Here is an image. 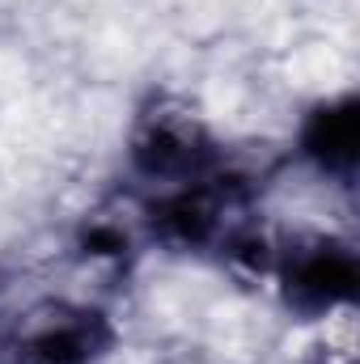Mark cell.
<instances>
[{"mask_svg":"<svg viewBox=\"0 0 360 364\" xmlns=\"http://www.w3.org/2000/svg\"><path fill=\"white\" fill-rule=\"evenodd\" d=\"M115 343L110 318L93 305L47 301L30 309L9 343L13 364H97Z\"/></svg>","mask_w":360,"mask_h":364,"instance_id":"cell-3","label":"cell"},{"mask_svg":"<svg viewBox=\"0 0 360 364\" xmlns=\"http://www.w3.org/2000/svg\"><path fill=\"white\" fill-rule=\"evenodd\" d=\"M77 250L90 263H127L136 250V225L115 216V212H97L81 225L77 233Z\"/></svg>","mask_w":360,"mask_h":364,"instance_id":"cell-6","label":"cell"},{"mask_svg":"<svg viewBox=\"0 0 360 364\" xmlns=\"http://www.w3.org/2000/svg\"><path fill=\"white\" fill-rule=\"evenodd\" d=\"M275 284H280V296L292 314L322 318V314L344 309L356 296L360 259L348 242L327 237V233L292 237V242L280 246Z\"/></svg>","mask_w":360,"mask_h":364,"instance_id":"cell-2","label":"cell"},{"mask_svg":"<svg viewBox=\"0 0 360 364\" xmlns=\"http://www.w3.org/2000/svg\"><path fill=\"white\" fill-rule=\"evenodd\" d=\"M216 136L199 106L179 93H149L127 132V161L132 174L144 182L179 186L212 174L216 166Z\"/></svg>","mask_w":360,"mask_h":364,"instance_id":"cell-1","label":"cell"},{"mask_svg":"<svg viewBox=\"0 0 360 364\" xmlns=\"http://www.w3.org/2000/svg\"><path fill=\"white\" fill-rule=\"evenodd\" d=\"M233 203H238V191L229 182L203 174V178H195V182L170 186L149 208L144 225L170 250H208V246H221V237L233 229L229 225Z\"/></svg>","mask_w":360,"mask_h":364,"instance_id":"cell-4","label":"cell"},{"mask_svg":"<svg viewBox=\"0 0 360 364\" xmlns=\"http://www.w3.org/2000/svg\"><path fill=\"white\" fill-rule=\"evenodd\" d=\"M301 153L322 174L352 178L360 161V102L352 93L318 102L301 123Z\"/></svg>","mask_w":360,"mask_h":364,"instance_id":"cell-5","label":"cell"}]
</instances>
